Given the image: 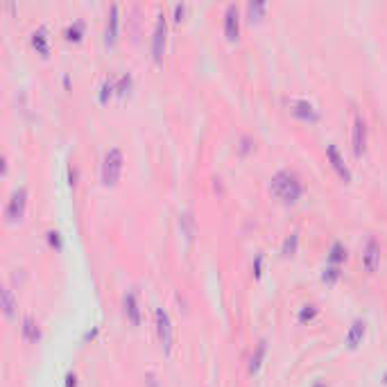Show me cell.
Here are the masks:
<instances>
[{"instance_id":"obj_13","label":"cell","mask_w":387,"mask_h":387,"mask_svg":"<svg viewBox=\"0 0 387 387\" xmlns=\"http://www.w3.org/2000/svg\"><path fill=\"white\" fill-rule=\"evenodd\" d=\"M364 337V322L362 319H355L353 324H351L349 333H346V344L351 346V349H355L358 346V342Z\"/></svg>"},{"instance_id":"obj_27","label":"cell","mask_w":387,"mask_h":387,"mask_svg":"<svg viewBox=\"0 0 387 387\" xmlns=\"http://www.w3.org/2000/svg\"><path fill=\"white\" fill-rule=\"evenodd\" d=\"M260 267H263V256H256V265H254V274H256V276H258V274H260Z\"/></svg>"},{"instance_id":"obj_28","label":"cell","mask_w":387,"mask_h":387,"mask_svg":"<svg viewBox=\"0 0 387 387\" xmlns=\"http://www.w3.org/2000/svg\"><path fill=\"white\" fill-rule=\"evenodd\" d=\"M181 14H183V5H174V19L181 21Z\"/></svg>"},{"instance_id":"obj_11","label":"cell","mask_w":387,"mask_h":387,"mask_svg":"<svg viewBox=\"0 0 387 387\" xmlns=\"http://www.w3.org/2000/svg\"><path fill=\"white\" fill-rule=\"evenodd\" d=\"M326 154H328V159H331V163H333V168L337 170V172L342 174V177L349 181L351 179V172H349V168H346V163H344V159L340 156V152H337V145L335 143H331L328 145V150H326Z\"/></svg>"},{"instance_id":"obj_18","label":"cell","mask_w":387,"mask_h":387,"mask_svg":"<svg viewBox=\"0 0 387 387\" xmlns=\"http://www.w3.org/2000/svg\"><path fill=\"white\" fill-rule=\"evenodd\" d=\"M297 242H299V233H290V236L285 238V242H283V254H285V256L295 254Z\"/></svg>"},{"instance_id":"obj_6","label":"cell","mask_w":387,"mask_h":387,"mask_svg":"<svg viewBox=\"0 0 387 387\" xmlns=\"http://www.w3.org/2000/svg\"><path fill=\"white\" fill-rule=\"evenodd\" d=\"M367 147V123L360 114H355L353 118V154L360 156Z\"/></svg>"},{"instance_id":"obj_16","label":"cell","mask_w":387,"mask_h":387,"mask_svg":"<svg viewBox=\"0 0 387 387\" xmlns=\"http://www.w3.org/2000/svg\"><path fill=\"white\" fill-rule=\"evenodd\" d=\"M14 308H16V299H14L12 287H3V310H5L7 317H12V315H14Z\"/></svg>"},{"instance_id":"obj_14","label":"cell","mask_w":387,"mask_h":387,"mask_svg":"<svg viewBox=\"0 0 387 387\" xmlns=\"http://www.w3.org/2000/svg\"><path fill=\"white\" fill-rule=\"evenodd\" d=\"M265 351H267V342L260 340L258 344H256V351L251 353V358H249V371H251V373H256V371H258V367L263 364Z\"/></svg>"},{"instance_id":"obj_4","label":"cell","mask_w":387,"mask_h":387,"mask_svg":"<svg viewBox=\"0 0 387 387\" xmlns=\"http://www.w3.org/2000/svg\"><path fill=\"white\" fill-rule=\"evenodd\" d=\"M25 204H28V188L21 186L19 190L12 192L10 202H7V209H5V218L10 222H16V220L23 218L25 213Z\"/></svg>"},{"instance_id":"obj_1","label":"cell","mask_w":387,"mask_h":387,"mask_svg":"<svg viewBox=\"0 0 387 387\" xmlns=\"http://www.w3.org/2000/svg\"><path fill=\"white\" fill-rule=\"evenodd\" d=\"M269 192L283 202H295L297 197L301 195V181L295 172L281 170V172H276L272 177V181H269Z\"/></svg>"},{"instance_id":"obj_19","label":"cell","mask_w":387,"mask_h":387,"mask_svg":"<svg viewBox=\"0 0 387 387\" xmlns=\"http://www.w3.org/2000/svg\"><path fill=\"white\" fill-rule=\"evenodd\" d=\"M265 10H267V3H249V5H247V12H249V19L251 21L258 19Z\"/></svg>"},{"instance_id":"obj_12","label":"cell","mask_w":387,"mask_h":387,"mask_svg":"<svg viewBox=\"0 0 387 387\" xmlns=\"http://www.w3.org/2000/svg\"><path fill=\"white\" fill-rule=\"evenodd\" d=\"M290 107H292V114H295V116H301V118H310V120L317 118V109H315V107L310 105L308 100H292Z\"/></svg>"},{"instance_id":"obj_7","label":"cell","mask_w":387,"mask_h":387,"mask_svg":"<svg viewBox=\"0 0 387 387\" xmlns=\"http://www.w3.org/2000/svg\"><path fill=\"white\" fill-rule=\"evenodd\" d=\"M163 50H165V16L159 14V21H156V28H154V37H152V55H154L156 61L163 59Z\"/></svg>"},{"instance_id":"obj_25","label":"cell","mask_w":387,"mask_h":387,"mask_svg":"<svg viewBox=\"0 0 387 387\" xmlns=\"http://www.w3.org/2000/svg\"><path fill=\"white\" fill-rule=\"evenodd\" d=\"M48 238H50V242L55 247H61V240H59V231H50L48 233Z\"/></svg>"},{"instance_id":"obj_8","label":"cell","mask_w":387,"mask_h":387,"mask_svg":"<svg viewBox=\"0 0 387 387\" xmlns=\"http://www.w3.org/2000/svg\"><path fill=\"white\" fill-rule=\"evenodd\" d=\"M224 34L227 39H238L240 34V12H238L236 5H229L227 12H224Z\"/></svg>"},{"instance_id":"obj_24","label":"cell","mask_w":387,"mask_h":387,"mask_svg":"<svg viewBox=\"0 0 387 387\" xmlns=\"http://www.w3.org/2000/svg\"><path fill=\"white\" fill-rule=\"evenodd\" d=\"M340 276V267H337V265H333V267H326L324 269V281H335V278Z\"/></svg>"},{"instance_id":"obj_9","label":"cell","mask_w":387,"mask_h":387,"mask_svg":"<svg viewBox=\"0 0 387 387\" xmlns=\"http://www.w3.org/2000/svg\"><path fill=\"white\" fill-rule=\"evenodd\" d=\"M123 306H125V315L132 324H141V308H138V299H136V292L129 290L123 299Z\"/></svg>"},{"instance_id":"obj_21","label":"cell","mask_w":387,"mask_h":387,"mask_svg":"<svg viewBox=\"0 0 387 387\" xmlns=\"http://www.w3.org/2000/svg\"><path fill=\"white\" fill-rule=\"evenodd\" d=\"M82 32H84V23H82V21H77L75 25H70V28L66 30V37H68V39H75V41H77V39L82 37Z\"/></svg>"},{"instance_id":"obj_20","label":"cell","mask_w":387,"mask_h":387,"mask_svg":"<svg viewBox=\"0 0 387 387\" xmlns=\"http://www.w3.org/2000/svg\"><path fill=\"white\" fill-rule=\"evenodd\" d=\"M32 43H34V46H37L41 52H48V46H46V30H39V32H34Z\"/></svg>"},{"instance_id":"obj_15","label":"cell","mask_w":387,"mask_h":387,"mask_svg":"<svg viewBox=\"0 0 387 387\" xmlns=\"http://www.w3.org/2000/svg\"><path fill=\"white\" fill-rule=\"evenodd\" d=\"M39 335H41V333H39V324L34 322V317L28 315V317L23 319V337L30 342H34V340H39Z\"/></svg>"},{"instance_id":"obj_5","label":"cell","mask_w":387,"mask_h":387,"mask_svg":"<svg viewBox=\"0 0 387 387\" xmlns=\"http://www.w3.org/2000/svg\"><path fill=\"white\" fill-rule=\"evenodd\" d=\"M362 265L369 274L376 272L378 265H380V245H378V240L373 236H369L367 245L362 249Z\"/></svg>"},{"instance_id":"obj_23","label":"cell","mask_w":387,"mask_h":387,"mask_svg":"<svg viewBox=\"0 0 387 387\" xmlns=\"http://www.w3.org/2000/svg\"><path fill=\"white\" fill-rule=\"evenodd\" d=\"M315 315H317V306H304V310L299 313V322H306V319H313Z\"/></svg>"},{"instance_id":"obj_10","label":"cell","mask_w":387,"mask_h":387,"mask_svg":"<svg viewBox=\"0 0 387 387\" xmlns=\"http://www.w3.org/2000/svg\"><path fill=\"white\" fill-rule=\"evenodd\" d=\"M118 5L109 7V16H107V30H105V39L107 43H116V37H118Z\"/></svg>"},{"instance_id":"obj_2","label":"cell","mask_w":387,"mask_h":387,"mask_svg":"<svg viewBox=\"0 0 387 387\" xmlns=\"http://www.w3.org/2000/svg\"><path fill=\"white\" fill-rule=\"evenodd\" d=\"M120 172H123V152L120 147H111L102 161V181L107 186H114L120 179Z\"/></svg>"},{"instance_id":"obj_17","label":"cell","mask_w":387,"mask_h":387,"mask_svg":"<svg viewBox=\"0 0 387 387\" xmlns=\"http://www.w3.org/2000/svg\"><path fill=\"white\" fill-rule=\"evenodd\" d=\"M328 260H331V263H342V260H346V247L342 245V242H335V245L331 247Z\"/></svg>"},{"instance_id":"obj_26","label":"cell","mask_w":387,"mask_h":387,"mask_svg":"<svg viewBox=\"0 0 387 387\" xmlns=\"http://www.w3.org/2000/svg\"><path fill=\"white\" fill-rule=\"evenodd\" d=\"M66 387H77V376H75V373H68V376H66Z\"/></svg>"},{"instance_id":"obj_3","label":"cell","mask_w":387,"mask_h":387,"mask_svg":"<svg viewBox=\"0 0 387 387\" xmlns=\"http://www.w3.org/2000/svg\"><path fill=\"white\" fill-rule=\"evenodd\" d=\"M154 324H156V335H159L161 346L165 349V353H170L174 344V331H172V322H170L168 313L163 308L154 310Z\"/></svg>"},{"instance_id":"obj_22","label":"cell","mask_w":387,"mask_h":387,"mask_svg":"<svg viewBox=\"0 0 387 387\" xmlns=\"http://www.w3.org/2000/svg\"><path fill=\"white\" fill-rule=\"evenodd\" d=\"M129 86H132V75H123V77H120V82L116 84V91L120 93V95H125V93L129 91Z\"/></svg>"}]
</instances>
